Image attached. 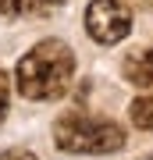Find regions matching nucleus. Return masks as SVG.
<instances>
[{"label": "nucleus", "instance_id": "obj_1", "mask_svg": "<svg viewBox=\"0 0 153 160\" xmlns=\"http://www.w3.org/2000/svg\"><path fill=\"white\" fill-rule=\"evenodd\" d=\"M75 78V53L61 39H43L18 61L14 82L25 100H61Z\"/></svg>", "mask_w": 153, "mask_h": 160}, {"label": "nucleus", "instance_id": "obj_2", "mask_svg": "<svg viewBox=\"0 0 153 160\" xmlns=\"http://www.w3.org/2000/svg\"><path fill=\"white\" fill-rule=\"evenodd\" d=\"M54 142L64 153H114L125 146V128L107 118H89V114H64L54 125Z\"/></svg>", "mask_w": 153, "mask_h": 160}, {"label": "nucleus", "instance_id": "obj_3", "mask_svg": "<svg viewBox=\"0 0 153 160\" xmlns=\"http://www.w3.org/2000/svg\"><path fill=\"white\" fill-rule=\"evenodd\" d=\"M85 32L100 46H114L132 32V11L121 0H93L85 7Z\"/></svg>", "mask_w": 153, "mask_h": 160}, {"label": "nucleus", "instance_id": "obj_4", "mask_svg": "<svg viewBox=\"0 0 153 160\" xmlns=\"http://www.w3.org/2000/svg\"><path fill=\"white\" fill-rule=\"evenodd\" d=\"M125 78L139 89H153V50H135L125 57Z\"/></svg>", "mask_w": 153, "mask_h": 160}, {"label": "nucleus", "instance_id": "obj_5", "mask_svg": "<svg viewBox=\"0 0 153 160\" xmlns=\"http://www.w3.org/2000/svg\"><path fill=\"white\" fill-rule=\"evenodd\" d=\"M64 0H0V14H25V18H36V14H50L54 7H61Z\"/></svg>", "mask_w": 153, "mask_h": 160}, {"label": "nucleus", "instance_id": "obj_6", "mask_svg": "<svg viewBox=\"0 0 153 160\" xmlns=\"http://www.w3.org/2000/svg\"><path fill=\"white\" fill-rule=\"evenodd\" d=\"M128 114H132V125L142 128V132H153V89H146L142 96L128 107Z\"/></svg>", "mask_w": 153, "mask_h": 160}, {"label": "nucleus", "instance_id": "obj_7", "mask_svg": "<svg viewBox=\"0 0 153 160\" xmlns=\"http://www.w3.org/2000/svg\"><path fill=\"white\" fill-rule=\"evenodd\" d=\"M7 100H11V82H7V75L0 71V118H4V110H7Z\"/></svg>", "mask_w": 153, "mask_h": 160}, {"label": "nucleus", "instance_id": "obj_8", "mask_svg": "<svg viewBox=\"0 0 153 160\" xmlns=\"http://www.w3.org/2000/svg\"><path fill=\"white\" fill-rule=\"evenodd\" d=\"M0 160H36V157L28 153V149H4V153H0Z\"/></svg>", "mask_w": 153, "mask_h": 160}]
</instances>
